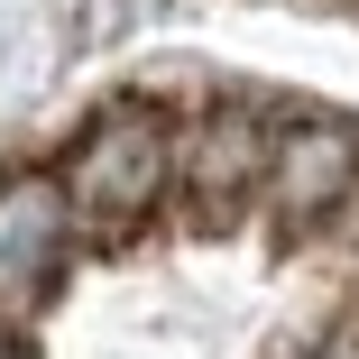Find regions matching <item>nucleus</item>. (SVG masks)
Returning a JSON list of instances; mask_svg holds the SVG:
<instances>
[{"label":"nucleus","mask_w":359,"mask_h":359,"mask_svg":"<svg viewBox=\"0 0 359 359\" xmlns=\"http://www.w3.org/2000/svg\"><path fill=\"white\" fill-rule=\"evenodd\" d=\"M55 175H65V194H74V222H83V231H102V240L138 231V222L157 212L166 175H175L166 111H148V102H111V111H93V120L74 129V148H65Z\"/></svg>","instance_id":"1"},{"label":"nucleus","mask_w":359,"mask_h":359,"mask_svg":"<svg viewBox=\"0 0 359 359\" xmlns=\"http://www.w3.org/2000/svg\"><path fill=\"white\" fill-rule=\"evenodd\" d=\"M258 194L285 212V222H323L359 194V129L341 111H295L267 129V175Z\"/></svg>","instance_id":"2"},{"label":"nucleus","mask_w":359,"mask_h":359,"mask_svg":"<svg viewBox=\"0 0 359 359\" xmlns=\"http://www.w3.org/2000/svg\"><path fill=\"white\" fill-rule=\"evenodd\" d=\"M65 249H74V194H65V175H0V304H37Z\"/></svg>","instance_id":"3"},{"label":"nucleus","mask_w":359,"mask_h":359,"mask_svg":"<svg viewBox=\"0 0 359 359\" xmlns=\"http://www.w3.org/2000/svg\"><path fill=\"white\" fill-rule=\"evenodd\" d=\"M184 175H194V194H203V203H240V194L267 175V129H258L240 102L203 111V129L184 138Z\"/></svg>","instance_id":"4"},{"label":"nucleus","mask_w":359,"mask_h":359,"mask_svg":"<svg viewBox=\"0 0 359 359\" xmlns=\"http://www.w3.org/2000/svg\"><path fill=\"white\" fill-rule=\"evenodd\" d=\"M0 359H28V341H19V323L0 313Z\"/></svg>","instance_id":"5"},{"label":"nucleus","mask_w":359,"mask_h":359,"mask_svg":"<svg viewBox=\"0 0 359 359\" xmlns=\"http://www.w3.org/2000/svg\"><path fill=\"white\" fill-rule=\"evenodd\" d=\"M313 359H359V341H332V350H313Z\"/></svg>","instance_id":"6"}]
</instances>
